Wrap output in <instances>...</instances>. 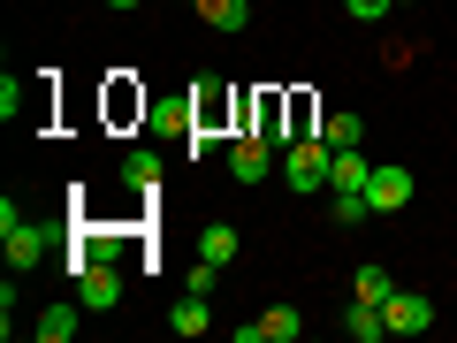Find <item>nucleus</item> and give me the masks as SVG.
I'll list each match as a JSON object with an SVG mask.
<instances>
[{"mask_svg": "<svg viewBox=\"0 0 457 343\" xmlns=\"http://www.w3.org/2000/svg\"><path fill=\"white\" fill-rule=\"evenodd\" d=\"M328 168H336V146H328L320 130L282 146V183H290L297 198H320V191H328Z\"/></svg>", "mask_w": 457, "mask_h": 343, "instance_id": "nucleus-1", "label": "nucleus"}, {"mask_svg": "<svg viewBox=\"0 0 457 343\" xmlns=\"http://www.w3.org/2000/svg\"><path fill=\"white\" fill-rule=\"evenodd\" d=\"M237 130H260V138H275V146H290V92L260 84V92L245 99V114H237Z\"/></svg>", "mask_w": 457, "mask_h": 343, "instance_id": "nucleus-2", "label": "nucleus"}, {"mask_svg": "<svg viewBox=\"0 0 457 343\" xmlns=\"http://www.w3.org/2000/svg\"><path fill=\"white\" fill-rule=\"evenodd\" d=\"M107 122H114V130H130V122H153V92L130 77V69H114V77H107Z\"/></svg>", "mask_w": 457, "mask_h": 343, "instance_id": "nucleus-3", "label": "nucleus"}, {"mask_svg": "<svg viewBox=\"0 0 457 343\" xmlns=\"http://www.w3.org/2000/svg\"><path fill=\"white\" fill-rule=\"evenodd\" d=\"M228 176H237V183H267V176H275V138L237 130V138H228Z\"/></svg>", "mask_w": 457, "mask_h": 343, "instance_id": "nucleus-4", "label": "nucleus"}, {"mask_svg": "<svg viewBox=\"0 0 457 343\" xmlns=\"http://www.w3.org/2000/svg\"><path fill=\"white\" fill-rule=\"evenodd\" d=\"M366 206H374V213H404L411 206V168L404 161H381L374 176H366Z\"/></svg>", "mask_w": 457, "mask_h": 343, "instance_id": "nucleus-5", "label": "nucleus"}, {"mask_svg": "<svg viewBox=\"0 0 457 343\" xmlns=\"http://www.w3.org/2000/svg\"><path fill=\"white\" fill-rule=\"evenodd\" d=\"M381 321H389V336H427V328H435V297L427 290H396L389 305H381Z\"/></svg>", "mask_w": 457, "mask_h": 343, "instance_id": "nucleus-6", "label": "nucleus"}, {"mask_svg": "<svg viewBox=\"0 0 457 343\" xmlns=\"http://www.w3.org/2000/svg\"><path fill=\"white\" fill-rule=\"evenodd\" d=\"M0 237H8V267H16V275H31V267L46 260V245H54L46 222H16V229H0Z\"/></svg>", "mask_w": 457, "mask_h": 343, "instance_id": "nucleus-7", "label": "nucleus"}, {"mask_svg": "<svg viewBox=\"0 0 457 343\" xmlns=\"http://www.w3.org/2000/svg\"><path fill=\"white\" fill-rule=\"evenodd\" d=\"M77 297H84V313H114V305H122V275H114L107 260H92L77 275Z\"/></svg>", "mask_w": 457, "mask_h": 343, "instance_id": "nucleus-8", "label": "nucleus"}, {"mask_svg": "<svg viewBox=\"0 0 457 343\" xmlns=\"http://www.w3.org/2000/svg\"><path fill=\"white\" fill-rule=\"evenodd\" d=\"M366 176H374V161L359 146H343L336 168H328V198H366Z\"/></svg>", "mask_w": 457, "mask_h": 343, "instance_id": "nucleus-9", "label": "nucleus"}, {"mask_svg": "<svg viewBox=\"0 0 457 343\" xmlns=\"http://www.w3.org/2000/svg\"><path fill=\"white\" fill-rule=\"evenodd\" d=\"M122 183H130L137 198H161V153H153V146H130V153H122Z\"/></svg>", "mask_w": 457, "mask_h": 343, "instance_id": "nucleus-10", "label": "nucleus"}, {"mask_svg": "<svg viewBox=\"0 0 457 343\" xmlns=\"http://www.w3.org/2000/svg\"><path fill=\"white\" fill-rule=\"evenodd\" d=\"M191 122H198L191 92H183V99H153V138H191Z\"/></svg>", "mask_w": 457, "mask_h": 343, "instance_id": "nucleus-11", "label": "nucleus"}, {"mask_svg": "<svg viewBox=\"0 0 457 343\" xmlns=\"http://www.w3.org/2000/svg\"><path fill=\"white\" fill-rule=\"evenodd\" d=\"M343 336H351V343H381V336H389V321H381V305H366V297H351V313H343Z\"/></svg>", "mask_w": 457, "mask_h": 343, "instance_id": "nucleus-12", "label": "nucleus"}, {"mask_svg": "<svg viewBox=\"0 0 457 343\" xmlns=\"http://www.w3.org/2000/svg\"><path fill=\"white\" fill-rule=\"evenodd\" d=\"M297 336H305V313L297 305H267L260 313V343H297Z\"/></svg>", "mask_w": 457, "mask_h": 343, "instance_id": "nucleus-13", "label": "nucleus"}, {"mask_svg": "<svg viewBox=\"0 0 457 343\" xmlns=\"http://www.w3.org/2000/svg\"><path fill=\"white\" fill-rule=\"evenodd\" d=\"M77 313H84V297H69V305H46V313H38V343H69V336H77Z\"/></svg>", "mask_w": 457, "mask_h": 343, "instance_id": "nucleus-14", "label": "nucleus"}, {"mask_svg": "<svg viewBox=\"0 0 457 343\" xmlns=\"http://www.w3.org/2000/svg\"><path fill=\"white\" fill-rule=\"evenodd\" d=\"M191 8L213 23V31H245L252 23V0H191Z\"/></svg>", "mask_w": 457, "mask_h": 343, "instance_id": "nucleus-15", "label": "nucleus"}, {"mask_svg": "<svg viewBox=\"0 0 457 343\" xmlns=\"http://www.w3.org/2000/svg\"><path fill=\"white\" fill-rule=\"evenodd\" d=\"M198 260L228 267V260H237V229H228V222H206V229H198Z\"/></svg>", "mask_w": 457, "mask_h": 343, "instance_id": "nucleus-16", "label": "nucleus"}, {"mask_svg": "<svg viewBox=\"0 0 457 343\" xmlns=\"http://www.w3.org/2000/svg\"><path fill=\"white\" fill-rule=\"evenodd\" d=\"M351 297H366V305H389V297H396L389 267H374V260H366V267H359V282H351Z\"/></svg>", "mask_w": 457, "mask_h": 343, "instance_id": "nucleus-17", "label": "nucleus"}, {"mask_svg": "<svg viewBox=\"0 0 457 343\" xmlns=\"http://www.w3.org/2000/svg\"><path fill=\"white\" fill-rule=\"evenodd\" d=\"M168 328H176V336H206V328H213V313H206V297H191V290H183V305L168 313Z\"/></svg>", "mask_w": 457, "mask_h": 343, "instance_id": "nucleus-18", "label": "nucleus"}, {"mask_svg": "<svg viewBox=\"0 0 457 343\" xmlns=\"http://www.w3.org/2000/svg\"><path fill=\"white\" fill-rule=\"evenodd\" d=\"M320 138H328L336 153H343V146H366V122H359V114H328V130H320Z\"/></svg>", "mask_w": 457, "mask_h": 343, "instance_id": "nucleus-19", "label": "nucleus"}, {"mask_svg": "<svg viewBox=\"0 0 457 343\" xmlns=\"http://www.w3.org/2000/svg\"><path fill=\"white\" fill-rule=\"evenodd\" d=\"M213 282H221V267H213V260H198L191 275H183V290H191V297H213Z\"/></svg>", "mask_w": 457, "mask_h": 343, "instance_id": "nucleus-20", "label": "nucleus"}, {"mask_svg": "<svg viewBox=\"0 0 457 343\" xmlns=\"http://www.w3.org/2000/svg\"><path fill=\"white\" fill-rule=\"evenodd\" d=\"M328 213H336L343 229H359V222H366V213H374V206H366V198H328Z\"/></svg>", "mask_w": 457, "mask_h": 343, "instance_id": "nucleus-21", "label": "nucleus"}, {"mask_svg": "<svg viewBox=\"0 0 457 343\" xmlns=\"http://www.w3.org/2000/svg\"><path fill=\"white\" fill-rule=\"evenodd\" d=\"M389 8H396V0H343V16H359V23H381Z\"/></svg>", "mask_w": 457, "mask_h": 343, "instance_id": "nucleus-22", "label": "nucleus"}, {"mask_svg": "<svg viewBox=\"0 0 457 343\" xmlns=\"http://www.w3.org/2000/svg\"><path fill=\"white\" fill-rule=\"evenodd\" d=\"M0 114H8V122L23 114V77H0Z\"/></svg>", "mask_w": 457, "mask_h": 343, "instance_id": "nucleus-23", "label": "nucleus"}, {"mask_svg": "<svg viewBox=\"0 0 457 343\" xmlns=\"http://www.w3.org/2000/svg\"><path fill=\"white\" fill-rule=\"evenodd\" d=\"M107 8H122V16H130V8H137V0H107Z\"/></svg>", "mask_w": 457, "mask_h": 343, "instance_id": "nucleus-24", "label": "nucleus"}, {"mask_svg": "<svg viewBox=\"0 0 457 343\" xmlns=\"http://www.w3.org/2000/svg\"><path fill=\"white\" fill-rule=\"evenodd\" d=\"M396 8H411V0H396Z\"/></svg>", "mask_w": 457, "mask_h": 343, "instance_id": "nucleus-25", "label": "nucleus"}]
</instances>
